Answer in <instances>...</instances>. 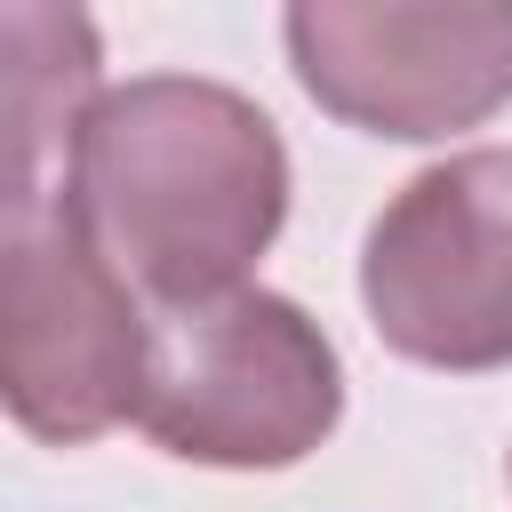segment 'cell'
I'll use <instances>...</instances> for the list:
<instances>
[{"mask_svg": "<svg viewBox=\"0 0 512 512\" xmlns=\"http://www.w3.org/2000/svg\"><path fill=\"white\" fill-rule=\"evenodd\" d=\"M56 208L160 312L248 288L288 224V144L272 112L200 72H136L88 104Z\"/></svg>", "mask_w": 512, "mask_h": 512, "instance_id": "obj_1", "label": "cell"}, {"mask_svg": "<svg viewBox=\"0 0 512 512\" xmlns=\"http://www.w3.org/2000/svg\"><path fill=\"white\" fill-rule=\"evenodd\" d=\"M344 416V360L328 328L280 288H232L152 312L136 424L160 456L208 472H288Z\"/></svg>", "mask_w": 512, "mask_h": 512, "instance_id": "obj_2", "label": "cell"}, {"mask_svg": "<svg viewBox=\"0 0 512 512\" xmlns=\"http://www.w3.org/2000/svg\"><path fill=\"white\" fill-rule=\"evenodd\" d=\"M360 304L384 352L488 376L512 368V152L472 144L408 176L360 240Z\"/></svg>", "mask_w": 512, "mask_h": 512, "instance_id": "obj_3", "label": "cell"}, {"mask_svg": "<svg viewBox=\"0 0 512 512\" xmlns=\"http://www.w3.org/2000/svg\"><path fill=\"white\" fill-rule=\"evenodd\" d=\"M152 320L64 208L0 216V408L40 448L136 424Z\"/></svg>", "mask_w": 512, "mask_h": 512, "instance_id": "obj_4", "label": "cell"}, {"mask_svg": "<svg viewBox=\"0 0 512 512\" xmlns=\"http://www.w3.org/2000/svg\"><path fill=\"white\" fill-rule=\"evenodd\" d=\"M304 96L392 144H440L512 104V0H296L280 16Z\"/></svg>", "mask_w": 512, "mask_h": 512, "instance_id": "obj_5", "label": "cell"}, {"mask_svg": "<svg viewBox=\"0 0 512 512\" xmlns=\"http://www.w3.org/2000/svg\"><path fill=\"white\" fill-rule=\"evenodd\" d=\"M104 96V32L64 0H0V216L40 208L56 152Z\"/></svg>", "mask_w": 512, "mask_h": 512, "instance_id": "obj_6", "label": "cell"}, {"mask_svg": "<svg viewBox=\"0 0 512 512\" xmlns=\"http://www.w3.org/2000/svg\"><path fill=\"white\" fill-rule=\"evenodd\" d=\"M504 480H512V456H504Z\"/></svg>", "mask_w": 512, "mask_h": 512, "instance_id": "obj_7", "label": "cell"}]
</instances>
